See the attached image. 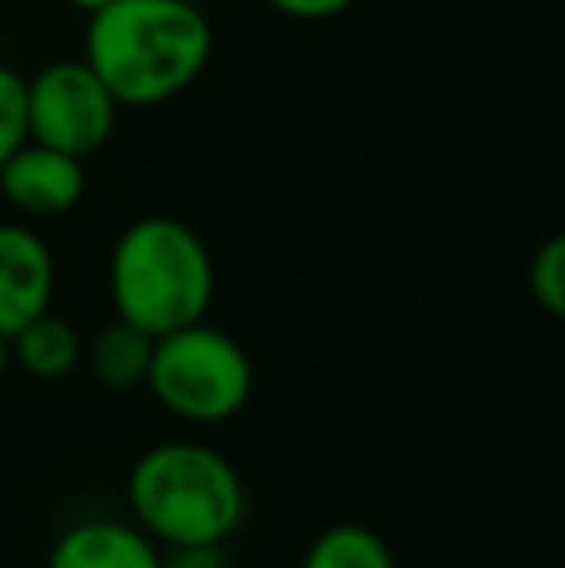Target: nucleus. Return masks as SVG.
I'll return each mask as SVG.
<instances>
[{
  "mask_svg": "<svg viewBox=\"0 0 565 568\" xmlns=\"http://www.w3.org/2000/svg\"><path fill=\"white\" fill-rule=\"evenodd\" d=\"M213 28L194 0H109L85 23V54L121 109H159L205 74Z\"/></svg>",
  "mask_w": 565,
  "mask_h": 568,
  "instance_id": "f257e3e1",
  "label": "nucleus"
},
{
  "mask_svg": "<svg viewBox=\"0 0 565 568\" xmlns=\"http://www.w3.org/2000/svg\"><path fill=\"white\" fill-rule=\"evenodd\" d=\"M132 518L159 549L229 541L249 515V491L225 453L174 437L137 456L129 471Z\"/></svg>",
  "mask_w": 565,
  "mask_h": 568,
  "instance_id": "f03ea898",
  "label": "nucleus"
},
{
  "mask_svg": "<svg viewBox=\"0 0 565 568\" xmlns=\"http://www.w3.org/2000/svg\"><path fill=\"white\" fill-rule=\"evenodd\" d=\"M218 271L205 240L179 217H140L117 236L109 255L113 314L163 337L210 314Z\"/></svg>",
  "mask_w": 565,
  "mask_h": 568,
  "instance_id": "7ed1b4c3",
  "label": "nucleus"
},
{
  "mask_svg": "<svg viewBox=\"0 0 565 568\" xmlns=\"http://www.w3.org/2000/svg\"><path fill=\"white\" fill-rule=\"evenodd\" d=\"M143 387L174 418L218 426L249 406L256 390V367L241 341L202 317L155 337Z\"/></svg>",
  "mask_w": 565,
  "mask_h": 568,
  "instance_id": "20e7f679",
  "label": "nucleus"
},
{
  "mask_svg": "<svg viewBox=\"0 0 565 568\" xmlns=\"http://www.w3.org/2000/svg\"><path fill=\"white\" fill-rule=\"evenodd\" d=\"M121 105L85 59H54L28 78V140L90 159L117 132Z\"/></svg>",
  "mask_w": 565,
  "mask_h": 568,
  "instance_id": "39448f33",
  "label": "nucleus"
},
{
  "mask_svg": "<svg viewBox=\"0 0 565 568\" xmlns=\"http://www.w3.org/2000/svg\"><path fill=\"white\" fill-rule=\"evenodd\" d=\"M0 197L31 221L62 217L85 197V159L28 140L0 163Z\"/></svg>",
  "mask_w": 565,
  "mask_h": 568,
  "instance_id": "423d86ee",
  "label": "nucleus"
},
{
  "mask_svg": "<svg viewBox=\"0 0 565 568\" xmlns=\"http://www.w3.org/2000/svg\"><path fill=\"white\" fill-rule=\"evenodd\" d=\"M54 255L51 244L31 225H0V337H12L20 325L51 310Z\"/></svg>",
  "mask_w": 565,
  "mask_h": 568,
  "instance_id": "0eeeda50",
  "label": "nucleus"
},
{
  "mask_svg": "<svg viewBox=\"0 0 565 568\" xmlns=\"http://www.w3.org/2000/svg\"><path fill=\"white\" fill-rule=\"evenodd\" d=\"M163 549L124 518H82L54 538L47 568H159Z\"/></svg>",
  "mask_w": 565,
  "mask_h": 568,
  "instance_id": "6e6552de",
  "label": "nucleus"
},
{
  "mask_svg": "<svg viewBox=\"0 0 565 568\" xmlns=\"http://www.w3.org/2000/svg\"><path fill=\"white\" fill-rule=\"evenodd\" d=\"M8 356L36 379H62L82 364V337L67 317L43 310L8 337Z\"/></svg>",
  "mask_w": 565,
  "mask_h": 568,
  "instance_id": "1a4fd4ad",
  "label": "nucleus"
},
{
  "mask_svg": "<svg viewBox=\"0 0 565 568\" xmlns=\"http://www.w3.org/2000/svg\"><path fill=\"white\" fill-rule=\"evenodd\" d=\"M151 348H155L151 333L113 317L105 329L93 333L90 344H82V359L90 364L98 383H105L113 390H132L148 379Z\"/></svg>",
  "mask_w": 565,
  "mask_h": 568,
  "instance_id": "9d476101",
  "label": "nucleus"
},
{
  "mask_svg": "<svg viewBox=\"0 0 565 568\" xmlns=\"http://www.w3.org/2000/svg\"><path fill=\"white\" fill-rule=\"evenodd\" d=\"M302 568H400L387 538L364 523L325 526L302 554Z\"/></svg>",
  "mask_w": 565,
  "mask_h": 568,
  "instance_id": "9b49d317",
  "label": "nucleus"
},
{
  "mask_svg": "<svg viewBox=\"0 0 565 568\" xmlns=\"http://www.w3.org/2000/svg\"><path fill=\"white\" fill-rule=\"evenodd\" d=\"M531 298L551 317L565 314V236H546L527 263Z\"/></svg>",
  "mask_w": 565,
  "mask_h": 568,
  "instance_id": "f8f14e48",
  "label": "nucleus"
},
{
  "mask_svg": "<svg viewBox=\"0 0 565 568\" xmlns=\"http://www.w3.org/2000/svg\"><path fill=\"white\" fill-rule=\"evenodd\" d=\"M28 143V78L0 67V163Z\"/></svg>",
  "mask_w": 565,
  "mask_h": 568,
  "instance_id": "ddd939ff",
  "label": "nucleus"
},
{
  "mask_svg": "<svg viewBox=\"0 0 565 568\" xmlns=\"http://www.w3.org/2000/svg\"><path fill=\"white\" fill-rule=\"evenodd\" d=\"M272 12L286 16V20H299V23H322V20H337L345 16L356 0H264Z\"/></svg>",
  "mask_w": 565,
  "mask_h": 568,
  "instance_id": "4468645a",
  "label": "nucleus"
},
{
  "mask_svg": "<svg viewBox=\"0 0 565 568\" xmlns=\"http://www.w3.org/2000/svg\"><path fill=\"white\" fill-rule=\"evenodd\" d=\"M159 568H229L225 541H213V546H163Z\"/></svg>",
  "mask_w": 565,
  "mask_h": 568,
  "instance_id": "2eb2a0df",
  "label": "nucleus"
},
{
  "mask_svg": "<svg viewBox=\"0 0 565 568\" xmlns=\"http://www.w3.org/2000/svg\"><path fill=\"white\" fill-rule=\"evenodd\" d=\"M62 4H70V8H78V12L90 16V12H98L101 4H109V0H62Z\"/></svg>",
  "mask_w": 565,
  "mask_h": 568,
  "instance_id": "dca6fc26",
  "label": "nucleus"
},
{
  "mask_svg": "<svg viewBox=\"0 0 565 568\" xmlns=\"http://www.w3.org/2000/svg\"><path fill=\"white\" fill-rule=\"evenodd\" d=\"M8 364H12V356H8V341H4V337H0V379H4Z\"/></svg>",
  "mask_w": 565,
  "mask_h": 568,
  "instance_id": "f3484780",
  "label": "nucleus"
}]
</instances>
